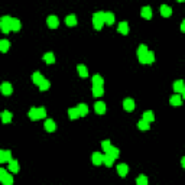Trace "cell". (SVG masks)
<instances>
[{
	"mask_svg": "<svg viewBox=\"0 0 185 185\" xmlns=\"http://www.w3.org/2000/svg\"><path fill=\"white\" fill-rule=\"evenodd\" d=\"M104 20H106V25L111 26L114 23V15L111 12H104Z\"/></svg>",
	"mask_w": 185,
	"mask_h": 185,
	"instance_id": "obj_22",
	"label": "cell"
},
{
	"mask_svg": "<svg viewBox=\"0 0 185 185\" xmlns=\"http://www.w3.org/2000/svg\"><path fill=\"white\" fill-rule=\"evenodd\" d=\"M77 109L80 110V114H81V117H83V116H87V113H88L87 104H84V103H80L78 106H77Z\"/></svg>",
	"mask_w": 185,
	"mask_h": 185,
	"instance_id": "obj_30",
	"label": "cell"
},
{
	"mask_svg": "<svg viewBox=\"0 0 185 185\" xmlns=\"http://www.w3.org/2000/svg\"><path fill=\"white\" fill-rule=\"evenodd\" d=\"M103 94H104L103 85H93V95H94V97H101Z\"/></svg>",
	"mask_w": 185,
	"mask_h": 185,
	"instance_id": "obj_23",
	"label": "cell"
},
{
	"mask_svg": "<svg viewBox=\"0 0 185 185\" xmlns=\"http://www.w3.org/2000/svg\"><path fill=\"white\" fill-rule=\"evenodd\" d=\"M94 110H95V113L97 114H104L106 113V110H107V107L103 101H97L95 103V106H94Z\"/></svg>",
	"mask_w": 185,
	"mask_h": 185,
	"instance_id": "obj_9",
	"label": "cell"
},
{
	"mask_svg": "<svg viewBox=\"0 0 185 185\" xmlns=\"http://www.w3.org/2000/svg\"><path fill=\"white\" fill-rule=\"evenodd\" d=\"M12 161V153L9 151H2L0 152V162H10Z\"/></svg>",
	"mask_w": 185,
	"mask_h": 185,
	"instance_id": "obj_13",
	"label": "cell"
},
{
	"mask_svg": "<svg viewBox=\"0 0 185 185\" xmlns=\"http://www.w3.org/2000/svg\"><path fill=\"white\" fill-rule=\"evenodd\" d=\"M49 87H51V83H49L48 80H44L41 84H39V90L41 91H46L49 90Z\"/></svg>",
	"mask_w": 185,
	"mask_h": 185,
	"instance_id": "obj_37",
	"label": "cell"
},
{
	"mask_svg": "<svg viewBox=\"0 0 185 185\" xmlns=\"http://www.w3.org/2000/svg\"><path fill=\"white\" fill-rule=\"evenodd\" d=\"M117 30H119L121 35H127L129 30H130V28H129V23L127 22H120V23H119V28H117Z\"/></svg>",
	"mask_w": 185,
	"mask_h": 185,
	"instance_id": "obj_15",
	"label": "cell"
},
{
	"mask_svg": "<svg viewBox=\"0 0 185 185\" xmlns=\"http://www.w3.org/2000/svg\"><path fill=\"white\" fill-rule=\"evenodd\" d=\"M137 129H139V130H149V129H151V125H149V121L142 119V120L137 123Z\"/></svg>",
	"mask_w": 185,
	"mask_h": 185,
	"instance_id": "obj_29",
	"label": "cell"
},
{
	"mask_svg": "<svg viewBox=\"0 0 185 185\" xmlns=\"http://www.w3.org/2000/svg\"><path fill=\"white\" fill-rule=\"evenodd\" d=\"M181 165H182V168H185V156L181 159Z\"/></svg>",
	"mask_w": 185,
	"mask_h": 185,
	"instance_id": "obj_41",
	"label": "cell"
},
{
	"mask_svg": "<svg viewBox=\"0 0 185 185\" xmlns=\"http://www.w3.org/2000/svg\"><path fill=\"white\" fill-rule=\"evenodd\" d=\"M178 2H185V0H178Z\"/></svg>",
	"mask_w": 185,
	"mask_h": 185,
	"instance_id": "obj_43",
	"label": "cell"
},
{
	"mask_svg": "<svg viewBox=\"0 0 185 185\" xmlns=\"http://www.w3.org/2000/svg\"><path fill=\"white\" fill-rule=\"evenodd\" d=\"M136 184L137 185H146L147 184V178L145 177V175H142V177H137L136 178Z\"/></svg>",
	"mask_w": 185,
	"mask_h": 185,
	"instance_id": "obj_38",
	"label": "cell"
},
{
	"mask_svg": "<svg viewBox=\"0 0 185 185\" xmlns=\"http://www.w3.org/2000/svg\"><path fill=\"white\" fill-rule=\"evenodd\" d=\"M114 161H116V159L113 158V156L110 155V153H104V158H103V163H104V165L106 166H113V162Z\"/></svg>",
	"mask_w": 185,
	"mask_h": 185,
	"instance_id": "obj_20",
	"label": "cell"
},
{
	"mask_svg": "<svg viewBox=\"0 0 185 185\" xmlns=\"http://www.w3.org/2000/svg\"><path fill=\"white\" fill-rule=\"evenodd\" d=\"M68 117L71 119V120H75V119L81 117V114H80V110L77 109V107H74V109H69L68 110Z\"/></svg>",
	"mask_w": 185,
	"mask_h": 185,
	"instance_id": "obj_21",
	"label": "cell"
},
{
	"mask_svg": "<svg viewBox=\"0 0 185 185\" xmlns=\"http://www.w3.org/2000/svg\"><path fill=\"white\" fill-rule=\"evenodd\" d=\"M181 30L185 33V20H182V23H181Z\"/></svg>",
	"mask_w": 185,
	"mask_h": 185,
	"instance_id": "obj_40",
	"label": "cell"
},
{
	"mask_svg": "<svg viewBox=\"0 0 185 185\" xmlns=\"http://www.w3.org/2000/svg\"><path fill=\"white\" fill-rule=\"evenodd\" d=\"M10 20H12L10 16H3V18H2V20H0V29H2V32H3V33H9V32L12 30Z\"/></svg>",
	"mask_w": 185,
	"mask_h": 185,
	"instance_id": "obj_4",
	"label": "cell"
},
{
	"mask_svg": "<svg viewBox=\"0 0 185 185\" xmlns=\"http://www.w3.org/2000/svg\"><path fill=\"white\" fill-rule=\"evenodd\" d=\"M0 88H2V93H3L4 95H10L12 93H13V87H12V84H9V83H3Z\"/></svg>",
	"mask_w": 185,
	"mask_h": 185,
	"instance_id": "obj_16",
	"label": "cell"
},
{
	"mask_svg": "<svg viewBox=\"0 0 185 185\" xmlns=\"http://www.w3.org/2000/svg\"><path fill=\"white\" fill-rule=\"evenodd\" d=\"M12 117H13V114L10 111H8V110H4L2 113V121L3 123H9V121H12Z\"/></svg>",
	"mask_w": 185,
	"mask_h": 185,
	"instance_id": "obj_28",
	"label": "cell"
},
{
	"mask_svg": "<svg viewBox=\"0 0 185 185\" xmlns=\"http://www.w3.org/2000/svg\"><path fill=\"white\" fill-rule=\"evenodd\" d=\"M30 120H39V119H45L46 117V110L44 107H32L28 113Z\"/></svg>",
	"mask_w": 185,
	"mask_h": 185,
	"instance_id": "obj_1",
	"label": "cell"
},
{
	"mask_svg": "<svg viewBox=\"0 0 185 185\" xmlns=\"http://www.w3.org/2000/svg\"><path fill=\"white\" fill-rule=\"evenodd\" d=\"M181 95H182V98H185V88L182 90V93H181Z\"/></svg>",
	"mask_w": 185,
	"mask_h": 185,
	"instance_id": "obj_42",
	"label": "cell"
},
{
	"mask_svg": "<svg viewBox=\"0 0 185 185\" xmlns=\"http://www.w3.org/2000/svg\"><path fill=\"white\" fill-rule=\"evenodd\" d=\"M185 88V83L182 81V80H178V81H175L174 83V90L175 93H182V90Z\"/></svg>",
	"mask_w": 185,
	"mask_h": 185,
	"instance_id": "obj_25",
	"label": "cell"
},
{
	"mask_svg": "<svg viewBox=\"0 0 185 185\" xmlns=\"http://www.w3.org/2000/svg\"><path fill=\"white\" fill-rule=\"evenodd\" d=\"M10 26H12V30L13 32H18V30H20V20L19 19H16V18H12V20H10Z\"/></svg>",
	"mask_w": 185,
	"mask_h": 185,
	"instance_id": "obj_24",
	"label": "cell"
},
{
	"mask_svg": "<svg viewBox=\"0 0 185 185\" xmlns=\"http://www.w3.org/2000/svg\"><path fill=\"white\" fill-rule=\"evenodd\" d=\"M153 62H155V52L149 51L146 55V64H153Z\"/></svg>",
	"mask_w": 185,
	"mask_h": 185,
	"instance_id": "obj_36",
	"label": "cell"
},
{
	"mask_svg": "<svg viewBox=\"0 0 185 185\" xmlns=\"http://www.w3.org/2000/svg\"><path fill=\"white\" fill-rule=\"evenodd\" d=\"M65 23L68 25V26H75L77 25V16L75 15H69L65 18Z\"/></svg>",
	"mask_w": 185,
	"mask_h": 185,
	"instance_id": "obj_27",
	"label": "cell"
},
{
	"mask_svg": "<svg viewBox=\"0 0 185 185\" xmlns=\"http://www.w3.org/2000/svg\"><path fill=\"white\" fill-rule=\"evenodd\" d=\"M123 109L126 111H133L135 110V101H133V98H125L123 100Z\"/></svg>",
	"mask_w": 185,
	"mask_h": 185,
	"instance_id": "obj_7",
	"label": "cell"
},
{
	"mask_svg": "<svg viewBox=\"0 0 185 185\" xmlns=\"http://www.w3.org/2000/svg\"><path fill=\"white\" fill-rule=\"evenodd\" d=\"M44 127H45L46 132H54L57 126H55V121H54L52 119H46L45 123H44Z\"/></svg>",
	"mask_w": 185,
	"mask_h": 185,
	"instance_id": "obj_10",
	"label": "cell"
},
{
	"mask_svg": "<svg viewBox=\"0 0 185 185\" xmlns=\"http://www.w3.org/2000/svg\"><path fill=\"white\" fill-rule=\"evenodd\" d=\"M103 158H104V155H101L100 152H95V153L91 155V162L94 163L95 166H98V165H101L103 163Z\"/></svg>",
	"mask_w": 185,
	"mask_h": 185,
	"instance_id": "obj_8",
	"label": "cell"
},
{
	"mask_svg": "<svg viewBox=\"0 0 185 185\" xmlns=\"http://www.w3.org/2000/svg\"><path fill=\"white\" fill-rule=\"evenodd\" d=\"M44 61H45L46 64H54L55 62V57H54L52 52H46L45 55H44Z\"/></svg>",
	"mask_w": 185,
	"mask_h": 185,
	"instance_id": "obj_34",
	"label": "cell"
},
{
	"mask_svg": "<svg viewBox=\"0 0 185 185\" xmlns=\"http://www.w3.org/2000/svg\"><path fill=\"white\" fill-rule=\"evenodd\" d=\"M44 80L45 78H44V75H42L41 72H33V74H32V81H33L35 84H38V85L44 81Z\"/></svg>",
	"mask_w": 185,
	"mask_h": 185,
	"instance_id": "obj_26",
	"label": "cell"
},
{
	"mask_svg": "<svg viewBox=\"0 0 185 185\" xmlns=\"http://www.w3.org/2000/svg\"><path fill=\"white\" fill-rule=\"evenodd\" d=\"M147 52H149V49H147L146 45H139V48H137L136 51V55H137V59H139L140 64H146V55Z\"/></svg>",
	"mask_w": 185,
	"mask_h": 185,
	"instance_id": "obj_3",
	"label": "cell"
},
{
	"mask_svg": "<svg viewBox=\"0 0 185 185\" xmlns=\"http://www.w3.org/2000/svg\"><path fill=\"white\" fill-rule=\"evenodd\" d=\"M104 23H106V20H104V12H95L94 15H93V26H94V29L100 30Z\"/></svg>",
	"mask_w": 185,
	"mask_h": 185,
	"instance_id": "obj_2",
	"label": "cell"
},
{
	"mask_svg": "<svg viewBox=\"0 0 185 185\" xmlns=\"http://www.w3.org/2000/svg\"><path fill=\"white\" fill-rule=\"evenodd\" d=\"M104 153H110V155L113 156L114 159H117V158H119V155H120V152H119V149H117V147H114V146H111V147L109 149V151H107V152H104Z\"/></svg>",
	"mask_w": 185,
	"mask_h": 185,
	"instance_id": "obj_35",
	"label": "cell"
},
{
	"mask_svg": "<svg viewBox=\"0 0 185 185\" xmlns=\"http://www.w3.org/2000/svg\"><path fill=\"white\" fill-rule=\"evenodd\" d=\"M77 69H78L80 77H83V78H87V77H88V69H87L85 65L78 64V65H77Z\"/></svg>",
	"mask_w": 185,
	"mask_h": 185,
	"instance_id": "obj_19",
	"label": "cell"
},
{
	"mask_svg": "<svg viewBox=\"0 0 185 185\" xmlns=\"http://www.w3.org/2000/svg\"><path fill=\"white\" fill-rule=\"evenodd\" d=\"M161 15H162L163 18H169V16L172 15V9H171L168 4H162V6H161Z\"/></svg>",
	"mask_w": 185,
	"mask_h": 185,
	"instance_id": "obj_18",
	"label": "cell"
},
{
	"mask_svg": "<svg viewBox=\"0 0 185 185\" xmlns=\"http://www.w3.org/2000/svg\"><path fill=\"white\" fill-rule=\"evenodd\" d=\"M143 120L149 121V123L155 120V114H153V111H151V110H147V111H145V113H143Z\"/></svg>",
	"mask_w": 185,
	"mask_h": 185,
	"instance_id": "obj_31",
	"label": "cell"
},
{
	"mask_svg": "<svg viewBox=\"0 0 185 185\" xmlns=\"http://www.w3.org/2000/svg\"><path fill=\"white\" fill-rule=\"evenodd\" d=\"M9 171H10L12 174H18L19 172V163L16 159H12L10 162H9Z\"/></svg>",
	"mask_w": 185,
	"mask_h": 185,
	"instance_id": "obj_14",
	"label": "cell"
},
{
	"mask_svg": "<svg viewBox=\"0 0 185 185\" xmlns=\"http://www.w3.org/2000/svg\"><path fill=\"white\" fill-rule=\"evenodd\" d=\"M0 181L3 182L4 185H12L13 184V177H12V174H8V171L6 169H0Z\"/></svg>",
	"mask_w": 185,
	"mask_h": 185,
	"instance_id": "obj_5",
	"label": "cell"
},
{
	"mask_svg": "<svg viewBox=\"0 0 185 185\" xmlns=\"http://www.w3.org/2000/svg\"><path fill=\"white\" fill-rule=\"evenodd\" d=\"M169 103H171V106H181L182 104V95L174 94L169 98Z\"/></svg>",
	"mask_w": 185,
	"mask_h": 185,
	"instance_id": "obj_12",
	"label": "cell"
},
{
	"mask_svg": "<svg viewBox=\"0 0 185 185\" xmlns=\"http://www.w3.org/2000/svg\"><path fill=\"white\" fill-rule=\"evenodd\" d=\"M46 25H48L51 29H55V28H58V25H59V20H58L57 16H48V19H46Z\"/></svg>",
	"mask_w": 185,
	"mask_h": 185,
	"instance_id": "obj_6",
	"label": "cell"
},
{
	"mask_svg": "<svg viewBox=\"0 0 185 185\" xmlns=\"http://www.w3.org/2000/svg\"><path fill=\"white\" fill-rule=\"evenodd\" d=\"M117 172H119V175H120L121 178H125L126 175H127V172H129V166L126 165V163H120V165H117Z\"/></svg>",
	"mask_w": 185,
	"mask_h": 185,
	"instance_id": "obj_11",
	"label": "cell"
},
{
	"mask_svg": "<svg viewBox=\"0 0 185 185\" xmlns=\"http://www.w3.org/2000/svg\"><path fill=\"white\" fill-rule=\"evenodd\" d=\"M9 46H10V42H9L8 39H2V41H0V51H2V52H8Z\"/></svg>",
	"mask_w": 185,
	"mask_h": 185,
	"instance_id": "obj_32",
	"label": "cell"
},
{
	"mask_svg": "<svg viewBox=\"0 0 185 185\" xmlns=\"http://www.w3.org/2000/svg\"><path fill=\"white\" fill-rule=\"evenodd\" d=\"M93 85H103L104 84V80H103V77L101 75H98V74H95L94 77H93Z\"/></svg>",
	"mask_w": 185,
	"mask_h": 185,
	"instance_id": "obj_33",
	"label": "cell"
},
{
	"mask_svg": "<svg viewBox=\"0 0 185 185\" xmlns=\"http://www.w3.org/2000/svg\"><path fill=\"white\" fill-rule=\"evenodd\" d=\"M110 147H111V143H110V140H103V142H101V149H103V151L107 152Z\"/></svg>",
	"mask_w": 185,
	"mask_h": 185,
	"instance_id": "obj_39",
	"label": "cell"
},
{
	"mask_svg": "<svg viewBox=\"0 0 185 185\" xmlns=\"http://www.w3.org/2000/svg\"><path fill=\"white\" fill-rule=\"evenodd\" d=\"M140 15H142V18H145V19H152L151 6H143V8H142V12H140Z\"/></svg>",
	"mask_w": 185,
	"mask_h": 185,
	"instance_id": "obj_17",
	"label": "cell"
}]
</instances>
